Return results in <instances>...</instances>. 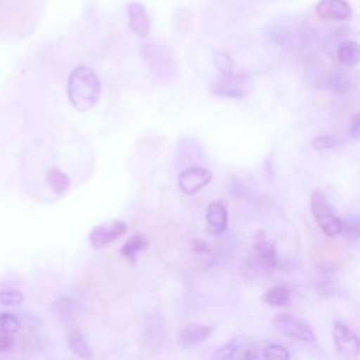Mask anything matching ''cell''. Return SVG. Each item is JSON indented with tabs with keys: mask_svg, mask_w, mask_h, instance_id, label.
I'll list each match as a JSON object with an SVG mask.
<instances>
[{
	"mask_svg": "<svg viewBox=\"0 0 360 360\" xmlns=\"http://www.w3.org/2000/svg\"><path fill=\"white\" fill-rule=\"evenodd\" d=\"M101 96V83L97 73L84 65L76 66L68 79V98L79 112H87L96 107Z\"/></svg>",
	"mask_w": 360,
	"mask_h": 360,
	"instance_id": "1",
	"label": "cell"
},
{
	"mask_svg": "<svg viewBox=\"0 0 360 360\" xmlns=\"http://www.w3.org/2000/svg\"><path fill=\"white\" fill-rule=\"evenodd\" d=\"M309 208L318 226L328 236H338L342 233V219L335 215L326 197L322 191L314 190L309 197Z\"/></svg>",
	"mask_w": 360,
	"mask_h": 360,
	"instance_id": "2",
	"label": "cell"
},
{
	"mask_svg": "<svg viewBox=\"0 0 360 360\" xmlns=\"http://www.w3.org/2000/svg\"><path fill=\"white\" fill-rule=\"evenodd\" d=\"M253 89V79L248 73L221 75L212 84V93L228 98H243L250 94Z\"/></svg>",
	"mask_w": 360,
	"mask_h": 360,
	"instance_id": "3",
	"label": "cell"
},
{
	"mask_svg": "<svg viewBox=\"0 0 360 360\" xmlns=\"http://www.w3.org/2000/svg\"><path fill=\"white\" fill-rule=\"evenodd\" d=\"M274 329L280 332L281 335H285L291 339L300 340V342H315V333L311 329L308 323H305L302 319L295 318L290 314H278L271 321Z\"/></svg>",
	"mask_w": 360,
	"mask_h": 360,
	"instance_id": "4",
	"label": "cell"
},
{
	"mask_svg": "<svg viewBox=\"0 0 360 360\" xmlns=\"http://www.w3.org/2000/svg\"><path fill=\"white\" fill-rule=\"evenodd\" d=\"M212 179V173L202 166H193L179 174V187L184 194H195Z\"/></svg>",
	"mask_w": 360,
	"mask_h": 360,
	"instance_id": "5",
	"label": "cell"
},
{
	"mask_svg": "<svg viewBox=\"0 0 360 360\" xmlns=\"http://www.w3.org/2000/svg\"><path fill=\"white\" fill-rule=\"evenodd\" d=\"M128 231V225L122 219L114 221L110 226L104 225H97L93 228L90 233V243L93 245L94 249H103L111 242L117 240L122 235H125Z\"/></svg>",
	"mask_w": 360,
	"mask_h": 360,
	"instance_id": "6",
	"label": "cell"
},
{
	"mask_svg": "<svg viewBox=\"0 0 360 360\" xmlns=\"http://www.w3.org/2000/svg\"><path fill=\"white\" fill-rule=\"evenodd\" d=\"M332 338L339 353L347 357L357 356L360 349V342L357 335L347 325L342 322H335L332 329Z\"/></svg>",
	"mask_w": 360,
	"mask_h": 360,
	"instance_id": "7",
	"label": "cell"
},
{
	"mask_svg": "<svg viewBox=\"0 0 360 360\" xmlns=\"http://www.w3.org/2000/svg\"><path fill=\"white\" fill-rule=\"evenodd\" d=\"M315 13L325 20L342 21L349 20L353 14L350 4L346 0H319L315 4Z\"/></svg>",
	"mask_w": 360,
	"mask_h": 360,
	"instance_id": "8",
	"label": "cell"
},
{
	"mask_svg": "<svg viewBox=\"0 0 360 360\" xmlns=\"http://www.w3.org/2000/svg\"><path fill=\"white\" fill-rule=\"evenodd\" d=\"M129 30L139 38H145L150 31V20L142 3L131 1L127 4Z\"/></svg>",
	"mask_w": 360,
	"mask_h": 360,
	"instance_id": "9",
	"label": "cell"
},
{
	"mask_svg": "<svg viewBox=\"0 0 360 360\" xmlns=\"http://www.w3.org/2000/svg\"><path fill=\"white\" fill-rule=\"evenodd\" d=\"M212 330L214 328L211 325L188 323V325H184L179 332L177 342L183 349H190L205 342L212 333Z\"/></svg>",
	"mask_w": 360,
	"mask_h": 360,
	"instance_id": "10",
	"label": "cell"
},
{
	"mask_svg": "<svg viewBox=\"0 0 360 360\" xmlns=\"http://www.w3.org/2000/svg\"><path fill=\"white\" fill-rule=\"evenodd\" d=\"M141 52H142L145 60H148V63L150 65V68L153 70L167 72L170 68H173V60L170 58V53L163 46L145 44V45H142Z\"/></svg>",
	"mask_w": 360,
	"mask_h": 360,
	"instance_id": "11",
	"label": "cell"
},
{
	"mask_svg": "<svg viewBox=\"0 0 360 360\" xmlns=\"http://www.w3.org/2000/svg\"><path fill=\"white\" fill-rule=\"evenodd\" d=\"M207 226H208V232L211 235L219 236L225 232L226 225H228V211L226 207L219 202H211L207 208Z\"/></svg>",
	"mask_w": 360,
	"mask_h": 360,
	"instance_id": "12",
	"label": "cell"
},
{
	"mask_svg": "<svg viewBox=\"0 0 360 360\" xmlns=\"http://www.w3.org/2000/svg\"><path fill=\"white\" fill-rule=\"evenodd\" d=\"M255 248H256V252H257L259 257H260L269 267H276V264H277V250H276V245H274V242L266 239L263 231L257 232Z\"/></svg>",
	"mask_w": 360,
	"mask_h": 360,
	"instance_id": "13",
	"label": "cell"
},
{
	"mask_svg": "<svg viewBox=\"0 0 360 360\" xmlns=\"http://www.w3.org/2000/svg\"><path fill=\"white\" fill-rule=\"evenodd\" d=\"M338 60L340 65L346 66V68H353L359 63L360 59V52H359V45L356 41H343L339 46H338V52H336Z\"/></svg>",
	"mask_w": 360,
	"mask_h": 360,
	"instance_id": "14",
	"label": "cell"
},
{
	"mask_svg": "<svg viewBox=\"0 0 360 360\" xmlns=\"http://www.w3.org/2000/svg\"><path fill=\"white\" fill-rule=\"evenodd\" d=\"M46 184L55 194L62 195L68 191L70 180H69V176L60 169L49 167L46 170Z\"/></svg>",
	"mask_w": 360,
	"mask_h": 360,
	"instance_id": "15",
	"label": "cell"
},
{
	"mask_svg": "<svg viewBox=\"0 0 360 360\" xmlns=\"http://www.w3.org/2000/svg\"><path fill=\"white\" fill-rule=\"evenodd\" d=\"M149 242L148 238L142 233H136L134 236H131L120 249V255L124 256L125 259L134 262V259L136 257V255L142 250H145L148 248Z\"/></svg>",
	"mask_w": 360,
	"mask_h": 360,
	"instance_id": "16",
	"label": "cell"
},
{
	"mask_svg": "<svg viewBox=\"0 0 360 360\" xmlns=\"http://www.w3.org/2000/svg\"><path fill=\"white\" fill-rule=\"evenodd\" d=\"M264 301L273 307H285L291 301V294L284 285H274L264 292Z\"/></svg>",
	"mask_w": 360,
	"mask_h": 360,
	"instance_id": "17",
	"label": "cell"
},
{
	"mask_svg": "<svg viewBox=\"0 0 360 360\" xmlns=\"http://www.w3.org/2000/svg\"><path fill=\"white\" fill-rule=\"evenodd\" d=\"M68 346H69V349L73 354H76L82 359H90L91 357V352H90V347H89L86 339L77 330H73V332L69 333Z\"/></svg>",
	"mask_w": 360,
	"mask_h": 360,
	"instance_id": "18",
	"label": "cell"
},
{
	"mask_svg": "<svg viewBox=\"0 0 360 360\" xmlns=\"http://www.w3.org/2000/svg\"><path fill=\"white\" fill-rule=\"evenodd\" d=\"M212 60L215 68L221 75H231L233 73V60L231 55L225 51H215L212 53Z\"/></svg>",
	"mask_w": 360,
	"mask_h": 360,
	"instance_id": "19",
	"label": "cell"
},
{
	"mask_svg": "<svg viewBox=\"0 0 360 360\" xmlns=\"http://www.w3.org/2000/svg\"><path fill=\"white\" fill-rule=\"evenodd\" d=\"M240 349V342L238 340H231L226 345L218 347L214 353H212V359H219V360H225V359H233L238 356V352Z\"/></svg>",
	"mask_w": 360,
	"mask_h": 360,
	"instance_id": "20",
	"label": "cell"
},
{
	"mask_svg": "<svg viewBox=\"0 0 360 360\" xmlns=\"http://www.w3.org/2000/svg\"><path fill=\"white\" fill-rule=\"evenodd\" d=\"M21 323L20 319L11 312H1L0 314V330L14 335L20 329Z\"/></svg>",
	"mask_w": 360,
	"mask_h": 360,
	"instance_id": "21",
	"label": "cell"
},
{
	"mask_svg": "<svg viewBox=\"0 0 360 360\" xmlns=\"http://www.w3.org/2000/svg\"><path fill=\"white\" fill-rule=\"evenodd\" d=\"M22 302H24V295L17 290H6L0 292V305L3 307H17Z\"/></svg>",
	"mask_w": 360,
	"mask_h": 360,
	"instance_id": "22",
	"label": "cell"
},
{
	"mask_svg": "<svg viewBox=\"0 0 360 360\" xmlns=\"http://www.w3.org/2000/svg\"><path fill=\"white\" fill-rule=\"evenodd\" d=\"M338 143L336 138L329 135V134H323V135H318L315 139H312L311 145L315 150H325V149H332L335 148Z\"/></svg>",
	"mask_w": 360,
	"mask_h": 360,
	"instance_id": "23",
	"label": "cell"
},
{
	"mask_svg": "<svg viewBox=\"0 0 360 360\" xmlns=\"http://www.w3.org/2000/svg\"><path fill=\"white\" fill-rule=\"evenodd\" d=\"M263 356L266 359H290V353L281 345H269L263 349Z\"/></svg>",
	"mask_w": 360,
	"mask_h": 360,
	"instance_id": "24",
	"label": "cell"
},
{
	"mask_svg": "<svg viewBox=\"0 0 360 360\" xmlns=\"http://www.w3.org/2000/svg\"><path fill=\"white\" fill-rule=\"evenodd\" d=\"M342 232L346 235L347 239H357L359 236V225L356 219L342 221Z\"/></svg>",
	"mask_w": 360,
	"mask_h": 360,
	"instance_id": "25",
	"label": "cell"
},
{
	"mask_svg": "<svg viewBox=\"0 0 360 360\" xmlns=\"http://www.w3.org/2000/svg\"><path fill=\"white\" fill-rule=\"evenodd\" d=\"M13 345H14L13 335L0 330V352H7V350H10V349L13 347Z\"/></svg>",
	"mask_w": 360,
	"mask_h": 360,
	"instance_id": "26",
	"label": "cell"
},
{
	"mask_svg": "<svg viewBox=\"0 0 360 360\" xmlns=\"http://www.w3.org/2000/svg\"><path fill=\"white\" fill-rule=\"evenodd\" d=\"M349 135L353 139L359 136V114H354L349 122Z\"/></svg>",
	"mask_w": 360,
	"mask_h": 360,
	"instance_id": "27",
	"label": "cell"
},
{
	"mask_svg": "<svg viewBox=\"0 0 360 360\" xmlns=\"http://www.w3.org/2000/svg\"><path fill=\"white\" fill-rule=\"evenodd\" d=\"M193 250H195L198 253H207V252H210V246L207 242L193 240Z\"/></svg>",
	"mask_w": 360,
	"mask_h": 360,
	"instance_id": "28",
	"label": "cell"
},
{
	"mask_svg": "<svg viewBox=\"0 0 360 360\" xmlns=\"http://www.w3.org/2000/svg\"><path fill=\"white\" fill-rule=\"evenodd\" d=\"M239 357H240V359H257V354L252 353L250 350H246V352L242 353Z\"/></svg>",
	"mask_w": 360,
	"mask_h": 360,
	"instance_id": "29",
	"label": "cell"
}]
</instances>
